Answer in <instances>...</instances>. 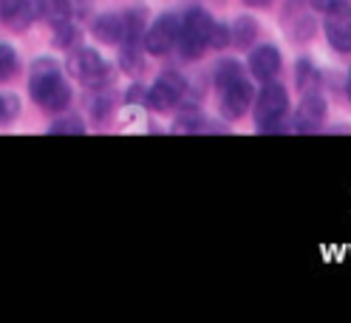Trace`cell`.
Here are the masks:
<instances>
[{
    "instance_id": "obj_11",
    "label": "cell",
    "mask_w": 351,
    "mask_h": 323,
    "mask_svg": "<svg viewBox=\"0 0 351 323\" xmlns=\"http://www.w3.org/2000/svg\"><path fill=\"white\" fill-rule=\"evenodd\" d=\"M94 37L105 46H122L125 43V12L122 14H102L94 20Z\"/></svg>"
},
{
    "instance_id": "obj_16",
    "label": "cell",
    "mask_w": 351,
    "mask_h": 323,
    "mask_svg": "<svg viewBox=\"0 0 351 323\" xmlns=\"http://www.w3.org/2000/svg\"><path fill=\"white\" fill-rule=\"evenodd\" d=\"M20 69V60H17V51L9 46V43H0V80H9L14 77Z\"/></svg>"
},
{
    "instance_id": "obj_27",
    "label": "cell",
    "mask_w": 351,
    "mask_h": 323,
    "mask_svg": "<svg viewBox=\"0 0 351 323\" xmlns=\"http://www.w3.org/2000/svg\"><path fill=\"white\" fill-rule=\"evenodd\" d=\"M244 3H247V6H255V9H263V6H269L272 0H244Z\"/></svg>"
},
{
    "instance_id": "obj_21",
    "label": "cell",
    "mask_w": 351,
    "mask_h": 323,
    "mask_svg": "<svg viewBox=\"0 0 351 323\" xmlns=\"http://www.w3.org/2000/svg\"><path fill=\"white\" fill-rule=\"evenodd\" d=\"M74 37H77V29L71 26V20H65V23L54 26V43H57V46H71Z\"/></svg>"
},
{
    "instance_id": "obj_1",
    "label": "cell",
    "mask_w": 351,
    "mask_h": 323,
    "mask_svg": "<svg viewBox=\"0 0 351 323\" xmlns=\"http://www.w3.org/2000/svg\"><path fill=\"white\" fill-rule=\"evenodd\" d=\"M29 94L46 111H62L71 105V85L60 74L54 60H37L29 74Z\"/></svg>"
},
{
    "instance_id": "obj_24",
    "label": "cell",
    "mask_w": 351,
    "mask_h": 323,
    "mask_svg": "<svg viewBox=\"0 0 351 323\" xmlns=\"http://www.w3.org/2000/svg\"><path fill=\"white\" fill-rule=\"evenodd\" d=\"M122 69L130 71V74H136L142 69V57H139L136 46H125V51H122Z\"/></svg>"
},
{
    "instance_id": "obj_2",
    "label": "cell",
    "mask_w": 351,
    "mask_h": 323,
    "mask_svg": "<svg viewBox=\"0 0 351 323\" xmlns=\"http://www.w3.org/2000/svg\"><path fill=\"white\" fill-rule=\"evenodd\" d=\"M213 23H215V20L204 9H199V6H193L182 17V29H179V40H176V49L182 51L184 60H199L210 49Z\"/></svg>"
},
{
    "instance_id": "obj_23",
    "label": "cell",
    "mask_w": 351,
    "mask_h": 323,
    "mask_svg": "<svg viewBox=\"0 0 351 323\" xmlns=\"http://www.w3.org/2000/svg\"><path fill=\"white\" fill-rule=\"evenodd\" d=\"M202 128V114L199 111H184L182 117H179V122H176V131H199Z\"/></svg>"
},
{
    "instance_id": "obj_7",
    "label": "cell",
    "mask_w": 351,
    "mask_h": 323,
    "mask_svg": "<svg viewBox=\"0 0 351 323\" xmlns=\"http://www.w3.org/2000/svg\"><path fill=\"white\" fill-rule=\"evenodd\" d=\"M252 99H255V88H252L250 77H241V80L224 85V88H218V111H221L224 119L235 122L252 108Z\"/></svg>"
},
{
    "instance_id": "obj_5",
    "label": "cell",
    "mask_w": 351,
    "mask_h": 323,
    "mask_svg": "<svg viewBox=\"0 0 351 323\" xmlns=\"http://www.w3.org/2000/svg\"><path fill=\"white\" fill-rule=\"evenodd\" d=\"M184 97H187V80H184L179 71H165V74H159V80L145 91L147 108H153V111H159V114L173 111V108L179 105Z\"/></svg>"
},
{
    "instance_id": "obj_28",
    "label": "cell",
    "mask_w": 351,
    "mask_h": 323,
    "mask_svg": "<svg viewBox=\"0 0 351 323\" xmlns=\"http://www.w3.org/2000/svg\"><path fill=\"white\" fill-rule=\"evenodd\" d=\"M346 94H348V99H351V74H348V82H346Z\"/></svg>"
},
{
    "instance_id": "obj_8",
    "label": "cell",
    "mask_w": 351,
    "mask_h": 323,
    "mask_svg": "<svg viewBox=\"0 0 351 323\" xmlns=\"http://www.w3.org/2000/svg\"><path fill=\"white\" fill-rule=\"evenodd\" d=\"M326 37L332 43V49L340 54L351 51V6L348 0H340L337 6L326 12Z\"/></svg>"
},
{
    "instance_id": "obj_20",
    "label": "cell",
    "mask_w": 351,
    "mask_h": 323,
    "mask_svg": "<svg viewBox=\"0 0 351 323\" xmlns=\"http://www.w3.org/2000/svg\"><path fill=\"white\" fill-rule=\"evenodd\" d=\"M51 134H85V125L77 119V117H62L57 119L51 128H49Z\"/></svg>"
},
{
    "instance_id": "obj_4",
    "label": "cell",
    "mask_w": 351,
    "mask_h": 323,
    "mask_svg": "<svg viewBox=\"0 0 351 323\" xmlns=\"http://www.w3.org/2000/svg\"><path fill=\"white\" fill-rule=\"evenodd\" d=\"M69 71L80 85H85V88H102L108 82V77H111L108 62L94 49H74L69 54Z\"/></svg>"
},
{
    "instance_id": "obj_12",
    "label": "cell",
    "mask_w": 351,
    "mask_h": 323,
    "mask_svg": "<svg viewBox=\"0 0 351 323\" xmlns=\"http://www.w3.org/2000/svg\"><path fill=\"white\" fill-rule=\"evenodd\" d=\"M255 37H258V23L247 14L238 17L230 26V46H235V49H252Z\"/></svg>"
},
{
    "instance_id": "obj_9",
    "label": "cell",
    "mask_w": 351,
    "mask_h": 323,
    "mask_svg": "<svg viewBox=\"0 0 351 323\" xmlns=\"http://www.w3.org/2000/svg\"><path fill=\"white\" fill-rule=\"evenodd\" d=\"M326 119V99L317 88H309V91H303V99L298 105V111H295V128L303 134H312L317 131V128L323 125Z\"/></svg>"
},
{
    "instance_id": "obj_26",
    "label": "cell",
    "mask_w": 351,
    "mask_h": 323,
    "mask_svg": "<svg viewBox=\"0 0 351 323\" xmlns=\"http://www.w3.org/2000/svg\"><path fill=\"white\" fill-rule=\"evenodd\" d=\"M139 99H145V91L142 88H130L128 91V102H139Z\"/></svg>"
},
{
    "instance_id": "obj_14",
    "label": "cell",
    "mask_w": 351,
    "mask_h": 323,
    "mask_svg": "<svg viewBox=\"0 0 351 323\" xmlns=\"http://www.w3.org/2000/svg\"><path fill=\"white\" fill-rule=\"evenodd\" d=\"M241 77H247V74H244V66H241L238 60H221L215 66V71H213L215 88H224V85H230V82H235Z\"/></svg>"
},
{
    "instance_id": "obj_18",
    "label": "cell",
    "mask_w": 351,
    "mask_h": 323,
    "mask_svg": "<svg viewBox=\"0 0 351 323\" xmlns=\"http://www.w3.org/2000/svg\"><path fill=\"white\" fill-rule=\"evenodd\" d=\"M49 9H46V20H51V26L57 23H65V20H71V6L69 0H46Z\"/></svg>"
},
{
    "instance_id": "obj_6",
    "label": "cell",
    "mask_w": 351,
    "mask_h": 323,
    "mask_svg": "<svg viewBox=\"0 0 351 323\" xmlns=\"http://www.w3.org/2000/svg\"><path fill=\"white\" fill-rule=\"evenodd\" d=\"M179 29H182V17L179 14H162L145 29V49L153 57H165L176 49V40H179Z\"/></svg>"
},
{
    "instance_id": "obj_22",
    "label": "cell",
    "mask_w": 351,
    "mask_h": 323,
    "mask_svg": "<svg viewBox=\"0 0 351 323\" xmlns=\"http://www.w3.org/2000/svg\"><path fill=\"white\" fill-rule=\"evenodd\" d=\"M230 46V26L224 23H213L210 32V49H227Z\"/></svg>"
},
{
    "instance_id": "obj_17",
    "label": "cell",
    "mask_w": 351,
    "mask_h": 323,
    "mask_svg": "<svg viewBox=\"0 0 351 323\" xmlns=\"http://www.w3.org/2000/svg\"><path fill=\"white\" fill-rule=\"evenodd\" d=\"M20 117V97L17 94H0V125H9Z\"/></svg>"
},
{
    "instance_id": "obj_3",
    "label": "cell",
    "mask_w": 351,
    "mask_h": 323,
    "mask_svg": "<svg viewBox=\"0 0 351 323\" xmlns=\"http://www.w3.org/2000/svg\"><path fill=\"white\" fill-rule=\"evenodd\" d=\"M289 111V94L280 82L269 80L263 82V88L255 94L252 99V114H255V125L261 131H278L280 119Z\"/></svg>"
},
{
    "instance_id": "obj_19",
    "label": "cell",
    "mask_w": 351,
    "mask_h": 323,
    "mask_svg": "<svg viewBox=\"0 0 351 323\" xmlns=\"http://www.w3.org/2000/svg\"><path fill=\"white\" fill-rule=\"evenodd\" d=\"M20 12H23V0H0V17L20 29Z\"/></svg>"
},
{
    "instance_id": "obj_10",
    "label": "cell",
    "mask_w": 351,
    "mask_h": 323,
    "mask_svg": "<svg viewBox=\"0 0 351 323\" xmlns=\"http://www.w3.org/2000/svg\"><path fill=\"white\" fill-rule=\"evenodd\" d=\"M250 74L258 82H269L280 74V51L269 43L263 46H255V51L250 54Z\"/></svg>"
},
{
    "instance_id": "obj_15",
    "label": "cell",
    "mask_w": 351,
    "mask_h": 323,
    "mask_svg": "<svg viewBox=\"0 0 351 323\" xmlns=\"http://www.w3.org/2000/svg\"><path fill=\"white\" fill-rule=\"evenodd\" d=\"M295 71H298V88L300 91H309V88H317L320 85V74H317V69L312 66L309 60H300Z\"/></svg>"
},
{
    "instance_id": "obj_25",
    "label": "cell",
    "mask_w": 351,
    "mask_h": 323,
    "mask_svg": "<svg viewBox=\"0 0 351 323\" xmlns=\"http://www.w3.org/2000/svg\"><path fill=\"white\" fill-rule=\"evenodd\" d=\"M337 3H340V0H309V6H312L315 12H320V14H326L328 9L337 6Z\"/></svg>"
},
{
    "instance_id": "obj_13",
    "label": "cell",
    "mask_w": 351,
    "mask_h": 323,
    "mask_svg": "<svg viewBox=\"0 0 351 323\" xmlns=\"http://www.w3.org/2000/svg\"><path fill=\"white\" fill-rule=\"evenodd\" d=\"M145 9H128L125 12V43L122 46H139L145 34Z\"/></svg>"
}]
</instances>
